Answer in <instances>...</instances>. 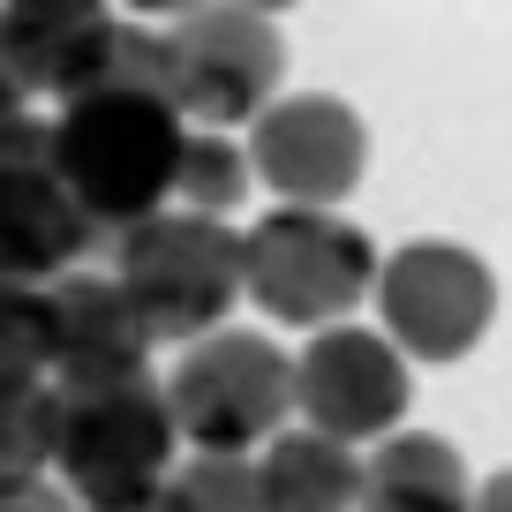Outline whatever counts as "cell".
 <instances>
[{
	"label": "cell",
	"mask_w": 512,
	"mask_h": 512,
	"mask_svg": "<svg viewBox=\"0 0 512 512\" xmlns=\"http://www.w3.org/2000/svg\"><path fill=\"white\" fill-rule=\"evenodd\" d=\"M53 151V121L31 113V91L16 83V68L0 61V166H31Z\"/></svg>",
	"instance_id": "d6986e66"
},
{
	"label": "cell",
	"mask_w": 512,
	"mask_h": 512,
	"mask_svg": "<svg viewBox=\"0 0 512 512\" xmlns=\"http://www.w3.org/2000/svg\"><path fill=\"white\" fill-rule=\"evenodd\" d=\"M475 505V475H467L460 445L430 430H392L362 460V505L354 512H467Z\"/></svg>",
	"instance_id": "4fadbf2b"
},
{
	"label": "cell",
	"mask_w": 512,
	"mask_h": 512,
	"mask_svg": "<svg viewBox=\"0 0 512 512\" xmlns=\"http://www.w3.org/2000/svg\"><path fill=\"white\" fill-rule=\"evenodd\" d=\"M0 512H83V505L46 475V482H31V490H0Z\"/></svg>",
	"instance_id": "ffe728a7"
},
{
	"label": "cell",
	"mask_w": 512,
	"mask_h": 512,
	"mask_svg": "<svg viewBox=\"0 0 512 512\" xmlns=\"http://www.w3.org/2000/svg\"><path fill=\"white\" fill-rule=\"evenodd\" d=\"M256 166L241 144H226V128H189L181 144V166H174V196L181 211H204V219H226V211L249 196Z\"/></svg>",
	"instance_id": "2e32d148"
},
{
	"label": "cell",
	"mask_w": 512,
	"mask_h": 512,
	"mask_svg": "<svg viewBox=\"0 0 512 512\" xmlns=\"http://www.w3.org/2000/svg\"><path fill=\"white\" fill-rule=\"evenodd\" d=\"M174 452H181V430H174V407H166L159 377L98 384V392H61L53 482H61L83 512L159 497L166 475H174Z\"/></svg>",
	"instance_id": "277c9868"
},
{
	"label": "cell",
	"mask_w": 512,
	"mask_h": 512,
	"mask_svg": "<svg viewBox=\"0 0 512 512\" xmlns=\"http://www.w3.org/2000/svg\"><path fill=\"white\" fill-rule=\"evenodd\" d=\"M0 377H46V287L0 279Z\"/></svg>",
	"instance_id": "ac0fdd59"
},
{
	"label": "cell",
	"mask_w": 512,
	"mask_h": 512,
	"mask_svg": "<svg viewBox=\"0 0 512 512\" xmlns=\"http://www.w3.org/2000/svg\"><path fill=\"white\" fill-rule=\"evenodd\" d=\"M166 505L174 512H272L264 505V475L249 452H196L166 475Z\"/></svg>",
	"instance_id": "e0dca14e"
},
{
	"label": "cell",
	"mask_w": 512,
	"mask_h": 512,
	"mask_svg": "<svg viewBox=\"0 0 512 512\" xmlns=\"http://www.w3.org/2000/svg\"><path fill=\"white\" fill-rule=\"evenodd\" d=\"M98 241H113V234L76 204V189L53 174V159L0 166V279L53 287V279L76 272Z\"/></svg>",
	"instance_id": "7c38bea8"
},
{
	"label": "cell",
	"mask_w": 512,
	"mask_h": 512,
	"mask_svg": "<svg viewBox=\"0 0 512 512\" xmlns=\"http://www.w3.org/2000/svg\"><path fill=\"white\" fill-rule=\"evenodd\" d=\"M256 475H264V505L272 512H354L362 505V460H354V445L309 430V422L302 430H279L264 445V460H256Z\"/></svg>",
	"instance_id": "5bb4252c"
},
{
	"label": "cell",
	"mask_w": 512,
	"mask_h": 512,
	"mask_svg": "<svg viewBox=\"0 0 512 512\" xmlns=\"http://www.w3.org/2000/svg\"><path fill=\"white\" fill-rule=\"evenodd\" d=\"M113 287L136 302L151 339H204L241 302V234L204 211H151L113 234Z\"/></svg>",
	"instance_id": "3957f363"
},
{
	"label": "cell",
	"mask_w": 512,
	"mask_h": 512,
	"mask_svg": "<svg viewBox=\"0 0 512 512\" xmlns=\"http://www.w3.org/2000/svg\"><path fill=\"white\" fill-rule=\"evenodd\" d=\"M249 166L279 204L339 211L369 174V128L347 98L332 91H294L249 121Z\"/></svg>",
	"instance_id": "ba28073f"
},
{
	"label": "cell",
	"mask_w": 512,
	"mask_h": 512,
	"mask_svg": "<svg viewBox=\"0 0 512 512\" xmlns=\"http://www.w3.org/2000/svg\"><path fill=\"white\" fill-rule=\"evenodd\" d=\"M151 347L136 302L113 279H53L46 287V377L53 392H98V384L151 377Z\"/></svg>",
	"instance_id": "8fae6325"
},
{
	"label": "cell",
	"mask_w": 512,
	"mask_h": 512,
	"mask_svg": "<svg viewBox=\"0 0 512 512\" xmlns=\"http://www.w3.org/2000/svg\"><path fill=\"white\" fill-rule=\"evenodd\" d=\"M181 144H189L181 106H166L151 91H91V98H68L53 113L46 159L106 234H128L136 219L166 211Z\"/></svg>",
	"instance_id": "6da1fadb"
},
{
	"label": "cell",
	"mask_w": 512,
	"mask_h": 512,
	"mask_svg": "<svg viewBox=\"0 0 512 512\" xmlns=\"http://www.w3.org/2000/svg\"><path fill=\"white\" fill-rule=\"evenodd\" d=\"M497 317V272L467 241H407L377 264V324L407 362H460Z\"/></svg>",
	"instance_id": "52a82bcc"
},
{
	"label": "cell",
	"mask_w": 512,
	"mask_h": 512,
	"mask_svg": "<svg viewBox=\"0 0 512 512\" xmlns=\"http://www.w3.org/2000/svg\"><path fill=\"white\" fill-rule=\"evenodd\" d=\"M174 46V106L181 121L204 128H241L279 98L287 83V38L272 16H256L241 0H204L181 23H166Z\"/></svg>",
	"instance_id": "8992f818"
},
{
	"label": "cell",
	"mask_w": 512,
	"mask_h": 512,
	"mask_svg": "<svg viewBox=\"0 0 512 512\" xmlns=\"http://www.w3.org/2000/svg\"><path fill=\"white\" fill-rule=\"evenodd\" d=\"M121 8L113 0H0V61L16 68L31 98H91L113 76L121 46Z\"/></svg>",
	"instance_id": "30bf717a"
},
{
	"label": "cell",
	"mask_w": 512,
	"mask_h": 512,
	"mask_svg": "<svg viewBox=\"0 0 512 512\" xmlns=\"http://www.w3.org/2000/svg\"><path fill=\"white\" fill-rule=\"evenodd\" d=\"M407 400H415V377H407V354L384 332L362 324H324L309 332V347L294 354V415L309 430L339 437V445H377V437L400 430Z\"/></svg>",
	"instance_id": "9c48e42d"
},
{
	"label": "cell",
	"mask_w": 512,
	"mask_h": 512,
	"mask_svg": "<svg viewBox=\"0 0 512 512\" xmlns=\"http://www.w3.org/2000/svg\"><path fill=\"white\" fill-rule=\"evenodd\" d=\"M159 384H166V407H174V430L189 452L272 445L294 415V354L264 332H234V324L189 339Z\"/></svg>",
	"instance_id": "5b68a950"
},
{
	"label": "cell",
	"mask_w": 512,
	"mask_h": 512,
	"mask_svg": "<svg viewBox=\"0 0 512 512\" xmlns=\"http://www.w3.org/2000/svg\"><path fill=\"white\" fill-rule=\"evenodd\" d=\"M241 8H256V16H279V8H294V0H241Z\"/></svg>",
	"instance_id": "cb8c5ba5"
},
{
	"label": "cell",
	"mask_w": 512,
	"mask_h": 512,
	"mask_svg": "<svg viewBox=\"0 0 512 512\" xmlns=\"http://www.w3.org/2000/svg\"><path fill=\"white\" fill-rule=\"evenodd\" d=\"M467 512H512V467H497V475L475 482V505Z\"/></svg>",
	"instance_id": "7402d4cb"
},
{
	"label": "cell",
	"mask_w": 512,
	"mask_h": 512,
	"mask_svg": "<svg viewBox=\"0 0 512 512\" xmlns=\"http://www.w3.org/2000/svg\"><path fill=\"white\" fill-rule=\"evenodd\" d=\"M377 264L384 256L369 249V234L339 211L279 204L241 234V294L294 332L347 324L377 294Z\"/></svg>",
	"instance_id": "7a4b0ae2"
},
{
	"label": "cell",
	"mask_w": 512,
	"mask_h": 512,
	"mask_svg": "<svg viewBox=\"0 0 512 512\" xmlns=\"http://www.w3.org/2000/svg\"><path fill=\"white\" fill-rule=\"evenodd\" d=\"M53 422H61L53 377H0V490H31L53 475Z\"/></svg>",
	"instance_id": "9a60e30c"
},
{
	"label": "cell",
	"mask_w": 512,
	"mask_h": 512,
	"mask_svg": "<svg viewBox=\"0 0 512 512\" xmlns=\"http://www.w3.org/2000/svg\"><path fill=\"white\" fill-rule=\"evenodd\" d=\"M113 8H128L136 23H181L189 8H204V0H113Z\"/></svg>",
	"instance_id": "44dd1931"
},
{
	"label": "cell",
	"mask_w": 512,
	"mask_h": 512,
	"mask_svg": "<svg viewBox=\"0 0 512 512\" xmlns=\"http://www.w3.org/2000/svg\"><path fill=\"white\" fill-rule=\"evenodd\" d=\"M98 512H174L166 497H136V505H98Z\"/></svg>",
	"instance_id": "603a6c76"
}]
</instances>
